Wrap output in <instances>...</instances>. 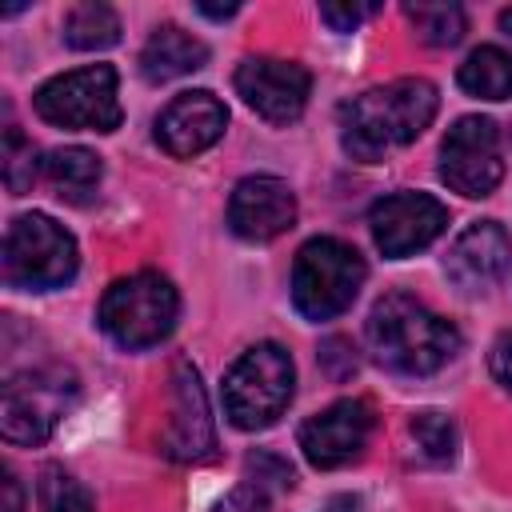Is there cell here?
Here are the masks:
<instances>
[{"label": "cell", "instance_id": "1", "mask_svg": "<svg viewBox=\"0 0 512 512\" xmlns=\"http://www.w3.org/2000/svg\"><path fill=\"white\" fill-rule=\"evenodd\" d=\"M436 108L440 92L432 80L400 76L392 84L360 92L340 108V140L356 160L372 164L384 160L392 148L412 144L436 120Z\"/></svg>", "mask_w": 512, "mask_h": 512}, {"label": "cell", "instance_id": "2", "mask_svg": "<svg viewBox=\"0 0 512 512\" xmlns=\"http://www.w3.org/2000/svg\"><path fill=\"white\" fill-rule=\"evenodd\" d=\"M368 344L384 368L404 376H428L460 352V332L416 296L388 292L368 316Z\"/></svg>", "mask_w": 512, "mask_h": 512}, {"label": "cell", "instance_id": "3", "mask_svg": "<svg viewBox=\"0 0 512 512\" xmlns=\"http://www.w3.org/2000/svg\"><path fill=\"white\" fill-rule=\"evenodd\" d=\"M364 276H368L364 256L352 244H344L336 236H316L296 252L292 304L304 320H316V324L332 320L356 300Z\"/></svg>", "mask_w": 512, "mask_h": 512}, {"label": "cell", "instance_id": "4", "mask_svg": "<svg viewBox=\"0 0 512 512\" xmlns=\"http://www.w3.org/2000/svg\"><path fill=\"white\" fill-rule=\"evenodd\" d=\"M292 388H296L292 356L280 344H272V340L256 344L224 376V412L244 432L268 428L288 408Z\"/></svg>", "mask_w": 512, "mask_h": 512}, {"label": "cell", "instance_id": "5", "mask_svg": "<svg viewBox=\"0 0 512 512\" xmlns=\"http://www.w3.org/2000/svg\"><path fill=\"white\" fill-rule=\"evenodd\" d=\"M80 252L64 224H56L44 212L16 216L4 236V280L12 288L48 292L76 276Z\"/></svg>", "mask_w": 512, "mask_h": 512}, {"label": "cell", "instance_id": "6", "mask_svg": "<svg viewBox=\"0 0 512 512\" xmlns=\"http://www.w3.org/2000/svg\"><path fill=\"white\" fill-rule=\"evenodd\" d=\"M180 296L160 272L120 276L100 300V328L120 348H152L176 328Z\"/></svg>", "mask_w": 512, "mask_h": 512}, {"label": "cell", "instance_id": "7", "mask_svg": "<svg viewBox=\"0 0 512 512\" xmlns=\"http://www.w3.org/2000/svg\"><path fill=\"white\" fill-rule=\"evenodd\" d=\"M76 400V376L64 368H28L4 380L0 432L8 444H44L68 404Z\"/></svg>", "mask_w": 512, "mask_h": 512}, {"label": "cell", "instance_id": "8", "mask_svg": "<svg viewBox=\"0 0 512 512\" xmlns=\"http://www.w3.org/2000/svg\"><path fill=\"white\" fill-rule=\"evenodd\" d=\"M36 112L56 128H88L112 132L120 128V96H116V68L88 64L64 76H52L32 96Z\"/></svg>", "mask_w": 512, "mask_h": 512}, {"label": "cell", "instance_id": "9", "mask_svg": "<svg viewBox=\"0 0 512 512\" xmlns=\"http://www.w3.org/2000/svg\"><path fill=\"white\" fill-rule=\"evenodd\" d=\"M440 176L460 196H488L504 180L500 128L488 116H460L440 144Z\"/></svg>", "mask_w": 512, "mask_h": 512}, {"label": "cell", "instance_id": "10", "mask_svg": "<svg viewBox=\"0 0 512 512\" xmlns=\"http://www.w3.org/2000/svg\"><path fill=\"white\" fill-rule=\"evenodd\" d=\"M372 240L388 260H404L428 248L448 228V208L428 192H392L380 196L368 212Z\"/></svg>", "mask_w": 512, "mask_h": 512}, {"label": "cell", "instance_id": "11", "mask_svg": "<svg viewBox=\"0 0 512 512\" xmlns=\"http://www.w3.org/2000/svg\"><path fill=\"white\" fill-rule=\"evenodd\" d=\"M236 92L244 104L264 116L268 124H292L312 92V76L296 60H272V56H252L236 68Z\"/></svg>", "mask_w": 512, "mask_h": 512}, {"label": "cell", "instance_id": "12", "mask_svg": "<svg viewBox=\"0 0 512 512\" xmlns=\"http://www.w3.org/2000/svg\"><path fill=\"white\" fill-rule=\"evenodd\" d=\"M372 424H376V416H372L368 400H352L348 396V400L328 404L324 412H316L300 428L304 460L312 468H344V464H352L368 448Z\"/></svg>", "mask_w": 512, "mask_h": 512}, {"label": "cell", "instance_id": "13", "mask_svg": "<svg viewBox=\"0 0 512 512\" xmlns=\"http://www.w3.org/2000/svg\"><path fill=\"white\" fill-rule=\"evenodd\" d=\"M296 224V192L280 176H244L228 200V228L240 240H276Z\"/></svg>", "mask_w": 512, "mask_h": 512}, {"label": "cell", "instance_id": "14", "mask_svg": "<svg viewBox=\"0 0 512 512\" xmlns=\"http://www.w3.org/2000/svg\"><path fill=\"white\" fill-rule=\"evenodd\" d=\"M212 448H216V432H212L200 372L188 360H176V368H172V424L164 432V452L180 464H196V460H208Z\"/></svg>", "mask_w": 512, "mask_h": 512}, {"label": "cell", "instance_id": "15", "mask_svg": "<svg viewBox=\"0 0 512 512\" xmlns=\"http://www.w3.org/2000/svg\"><path fill=\"white\" fill-rule=\"evenodd\" d=\"M508 260H512V236L504 232V224L476 220L448 248L444 272L460 292H488L508 272Z\"/></svg>", "mask_w": 512, "mask_h": 512}, {"label": "cell", "instance_id": "16", "mask_svg": "<svg viewBox=\"0 0 512 512\" xmlns=\"http://www.w3.org/2000/svg\"><path fill=\"white\" fill-rule=\"evenodd\" d=\"M228 108L212 92H180L160 116H156V140L168 156H200L224 136Z\"/></svg>", "mask_w": 512, "mask_h": 512}, {"label": "cell", "instance_id": "17", "mask_svg": "<svg viewBox=\"0 0 512 512\" xmlns=\"http://www.w3.org/2000/svg\"><path fill=\"white\" fill-rule=\"evenodd\" d=\"M204 60H208L204 40H196L180 24H160L140 52V72L152 84H168V80H180V76L204 68Z\"/></svg>", "mask_w": 512, "mask_h": 512}, {"label": "cell", "instance_id": "18", "mask_svg": "<svg viewBox=\"0 0 512 512\" xmlns=\"http://www.w3.org/2000/svg\"><path fill=\"white\" fill-rule=\"evenodd\" d=\"M460 88L480 100H508L512 96V56L496 44H480L468 52V60L456 72Z\"/></svg>", "mask_w": 512, "mask_h": 512}, {"label": "cell", "instance_id": "19", "mask_svg": "<svg viewBox=\"0 0 512 512\" xmlns=\"http://www.w3.org/2000/svg\"><path fill=\"white\" fill-rule=\"evenodd\" d=\"M100 156L88 148H56L44 156V176L52 180V188H60V196L68 200H84L96 184H100Z\"/></svg>", "mask_w": 512, "mask_h": 512}, {"label": "cell", "instance_id": "20", "mask_svg": "<svg viewBox=\"0 0 512 512\" xmlns=\"http://www.w3.org/2000/svg\"><path fill=\"white\" fill-rule=\"evenodd\" d=\"M64 40L80 52H96V48H112L120 40V16L100 4V0H84L72 4L64 16Z\"/></svg>", "mask_w": 512, "mask_h": 512}, {"label": "cell", "instance_id": "21", "mask_svg": "<svg viewBox=\"0 0 512 512\" xmlns=\"http://www.w3.org/2000/svg\"><path fill=\"white\" fill-rule=\"evenodd\" d=\"M404 16H408L412 28L420 32V40L432 44V48H452V44L468 32V16H464L460 4L416 0V4H404Z\"/></svg>", "mask_w": 512, "mask_h": 512}, {"label": "cell", "instance_id": "22", "mask_svg": "<svg viewBox=\"0 0 512 512\" xmlns=\"http://www.w3.org/2000/svg\"><path fill=\"white\" fill-rule=\"evenodd\" d=\"M408 432H412V440H416L424 460H432V464L452 460V452H456V424L444 412H416Z\"/></svg>", "mask_w": 512, "mask_h": 512}, {"label": "cell", "instance_id": "23", "mask_svg": "<svg viewBox=\"0 0 512 512\" xmlns=\"http://www.w3.org/2000/svg\"><path fill=\"white\" fill-rule=\"evenodd\" d=\"M36 172H44V160H36V152L20 136V128L8 124L4 128V184L20 196V192H28L36 184Z\"/></svg>", "mask_w": 512, "mask_h": 512}, {"label": "cell", "instance_id": "24", "mask_svg": "<svg viewBox=\"0 0 512 512\" xmlns=\"http://www.w3.org/2000/svg\"><path fill=\"white\" fill-rule=\"evenodd\" d=\"M40 504H44V512H92V496L64 468L40 472Z\"/></svg>", "mask_w": 512, "mask_h": 512}, {"label": "cell", "instance_id": "25", "mask_svg": "<svg viewBox=\"0 0 512 512\" xmlns=\"http://www.w3.org/2000/svg\"><path fill=\"white\" fill-rule=\"evenodd\" d=\"M244 468H248V480H252L256 488H264V492H268V484H276V488H292V468H288L284 460L268 456V452L248 456Z\"/></svg>", "mask_w": 512, "mask_h": 512}, {"label": "cell", "instance_id": "26", "mask_svg": "<svg viewBox=\"0 0 512 512\" xmlns=\"http://www.w3.org/2000/svg\"><path fill=\"white\" fill-rule=\"evenodd\" d=\"M216 512H268V492L256 488L252 480H248V484H236V488L216 504Z\"/></svg>", "mask_w": 512, "mask_h": 512}, {"label": "cell", "instance_id": "27", "mask_svg": "<svg viewBox=\"0 0 512 512\" xmlns=\"http://www.w3.org/2000/svg\"><path fill=\"white\" fill-rule=\"evenodd\" d=\"M372 12H376V4H320V20L332 24L336 32H352Z\"/></svg>", "mask_w": 512, "mask_h": 512}, {"label": "cell", "instance_id": "28", "mask_svg": "<svg viewBox=\"0 0 512 512\" xmlns=\"http://www.w3.org/2000/svg\"><path fill=\"white\" fill-rule=\"evenodd\" d=\"M488 364H492V376L512 392V332H504L496 344H492V356H488Z\"/></svg>", "mask_w": 512, "mask_h": 512}, {"label": "cell", "instance_id": "29", "mask_svg": "<svg viewBox=\"0 0 512 512\" xmlns=\"http://www.w3.org/2000/svg\"><path fill=\"white\" fill-rule=\"evenodd\" d=\"M0 512H24V496H20V480L12 472L0 476Z\"/></svg>", "mask_w": 512, "mask_h": 512}, {"label": "cell", "instance_id": "30", "mask_svg": "<svg viewBox=\"0 0 512 512\" xmlns=\"http://www.w3.org/2000/svg\"><path fill=\"white\" fill-rule=\"evenodd\" d=\"M324 512H364V504H360V496L340 492V496H332V500L324 504Z\"/></svg>", "mask_w": 512, "mask_h": 512}, {"label": "cell", "instance_id": "31", "mask_svg": "<svg viewBox=\"0 0 512 512\" xmlns=\"http://www.w3.org/2000/svg\"><path fill=\"white\" fill-rule=\"evenodd\" d=\"M196 12H204V16H212V20H228L232 12H240V4H196Z\"/></svg>", "mask_w": 512, "mask_h": 512}, {"label": "cell", "instance_id": "32", "mask_svg": "<svg viewBox=\"0 0 512 512\" xmlns=\"http://www.w3.org/2000/svg\"><path fill=\"white\" fill-rule=\"evenodd\" d=\"M500 28L512 36V8H504V12H500Z\"/></svg>", "mask_w": 512, "mask_h": 512}]
</instances>
